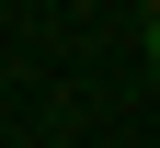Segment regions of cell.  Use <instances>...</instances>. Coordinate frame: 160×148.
<instances>
[{"mask_svg":"<svg viewBox=\"0 0 160 148\" xmlns=\"http://www.w3.org/2000/svg\"><path fill=\"white\" fill-rule=\"evenodd\" d=\"M149 69H160V12H149Z\"/></svg>","mask_w":160,"mask_h":148,"instance_id":"obj_1","label":"cell"},{"mask_svg":"<svg viewBox=\"0 0 160 148\" xmlns=\"http://www.w3.org/2000/svg\"><path fill=\"white\" fill-rule=\"evenodd\" d=\"M149 12H160V0H149Z\"/></svg>","mask_w":160,"mask_h":148,"instance_id":"obj_2","label":"cell"}]
</instances>
